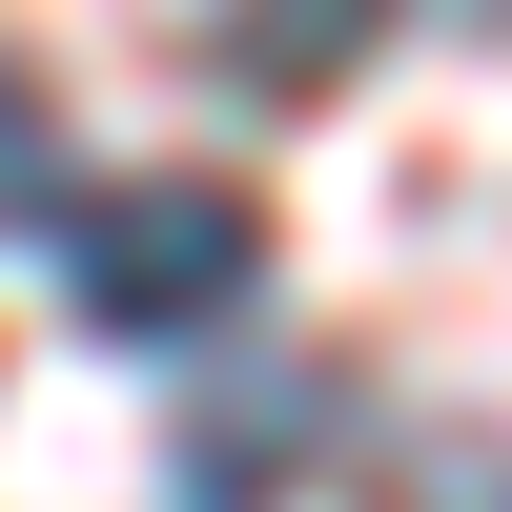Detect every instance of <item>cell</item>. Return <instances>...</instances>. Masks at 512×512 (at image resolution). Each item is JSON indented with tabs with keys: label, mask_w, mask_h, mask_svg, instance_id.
Segmentation results:
<instances>
[{
	"label": "cell",
	"mask_w": 512,
	"mask_h": 512,
	"mask_svg": "<svg viewBox=\"0 0 512 512\" xmlns=\"http://www.w3.org/2000/svg\"><path fill=\"white\" fill-rule=\"evenodd\" d=\"M246 267H267V205H246L226 164H164V185H103V205H82L62 308L103 328V349H185V328L246 308Z\"/></svg>",
	"instance_id": "obj_1"
},
{
	"label": "cell",
	"mask_w": 512,
	"mask_h": 512,
	"mask_svg": "<svg viewBox=\"0 0 512 512\" xmlns=\"http://www.w3.org/2000/svg\"><path fill=\"white\" fill-rule=\"evenodd\" d=\"M451 21H512V0H451Z\"/></svg>",
	"instance_id": "obj_4"
},
{
	"label": "cell",
	"mask_w": 512,
	"mask_h": 512,
	"mask_svg": "<svg viewBox=\"0 0 512 512\" xmlns=\"http://www.w3.org/2000/svg\"><path fill=\"white\" fill-rule=\"evenodd\" d=\"M41 205H62V103L0 62V226H41Z\"/></svg>",
	"instance_id": "obj_3"
},
{
	"label": "cell",
	"mask_w": 512,
	"mask_h": 512,
	"mask_svg": "<svg viewBox=\"0 0 512 512\" xmlns=\"http://www.w3.org/2000/svg\"><path fill=\"white\" fill-rule=\"evenodd\" d=\"M164 21L205 41V82H226V103H328V82L390 41V0H164Z\"/></svg>",
	"instance_id": "obj_2"
}]
</instances>
